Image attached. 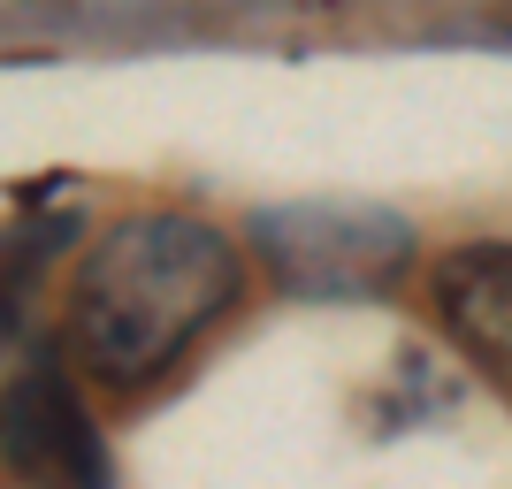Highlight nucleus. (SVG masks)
Here are the masks:
<instances>
[{
  "mask_svg": "<svg viewBox=\"0 0 512 489\" xmlns=\"http://www.w3.org/2000/svg\"><path fill=\"white\" fill-rule=\"evenodd\" d=\"M245 298V260L199 214H123L69 283V352L92 383L146 390Z\"/></svg>",
  "mask_w": 512,
  "mask_h": 489,
  "instance_id": "nucleus-1",
  "label": "nucleus"
},
{
  "mask_svg": "<svg viewBox=\"0 0 512 489\" xmlns=\"http://www.w3.org/2000/svg\"><path fill=\"white\" fill-rule=\"evenodd\" d=\"M260 268L283 283L291 298H360L398 291V276L413 268V222L367 199H306V207H260L245 222Z\"/></svg>",
  "mask_w": 512,
  "mask_h": 489,
  "instance_id": "nucleus-2",
  "label": "nucleus"
},
{
  "mask_svg": "<svg viewBox=\"0 0 512 489\" xmlns=\"http://www.w3.org/2000/svg\"><path fill=\"white\" fill-rule=\"evenodd\" d=\"M444 337L512 398V245H459L428 276Z\"/></svg>",
  "mask_w": 512,
  "mask_h": 489,
  "instance_id": "nucleus-3",
  "label": "nucleus"
},
{
  "mask_svg": "<svg viewBox=\"0 0 512 489\" xmlns=\"http://www.w3.org/2000/svg\"><path fill=\"white\" fill-rule=\"evenodd\" d=\"M8 467L31 474H62V482H100L107 459L92 444L85 405L69 398V383L54 367H39L31 383H16V405H8Z\"/></svg>",
  "mask_w": 512,
  "mask_h": 489,
  "instance_id": "nucleus-4",
  "label": "nucleus"
}]
</instances>
